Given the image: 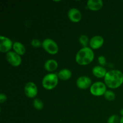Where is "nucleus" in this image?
Wrapping results in <instances>:
<instances>
[{
    "label": "nucleus",
    "mask_w": 123,
    "mask_h": 123,
    "mask_svg": "<svg viewBox=\"0 0 123 123\" xmlns=\"http://www.w3.org/2000/svg\"><path fill=\"white\" fill-rule=\"evenodd\" d=\"M104 81L109 88H118L123 84V73L118 70L109 71L105 76Z\"/></svg>",
    "instance_id": "obj_1"
},
{
    "label": "nucleus",
    "mask_w": 123,
    "mask_h": 123,
    "mask_svg": "<svg viewBox=\"0 0 123 123\" xmlns=\"http://www.w3.org/2000/svg\"><path fill=\"white\" fill-rule=\"evenodd\" d=\"M94 54L91 48L89 47L80 49L76 55V62L81 66L90 64L94 60Z\"/></svg>",
    "instance_id": "obj_2"
},
{
    "label": "nucleus",
    "mask_w": 123,
    "mask_h": 123,
    "mask_svg": "<svg viewBox=\"0 0 123 123\" xmlns=\"http://www.w3.org/2000/svg\"><path fill=\"white\" fill-rule=\"evenodd\" d=\"M58 77L55 73H48L44 76L42 80V86L47 90L55 88L58 84Z\"/></svg>",
    "instance_id": "obj_3"
},
{
    "label": "nucleus",
    "mask_w": 123,
    "mask_h": 123,
    "mask_svg": "<svg viewBox=\"0 0 123 123\" xmlns=\"http://www.w3.org/2000/svg\"><path fill=\"white\" fill-rule=\"evenodd\" d=\"M42 48L50 55H55L58 52L59 48L57 43L51 38H46L42 42Z\"/></svg>",
    "instance_id": "obj_4"
},
{
    "label": "nucleus",
    "mask_w": 123,
    "mask_h": 123,
    "mask_svg": "<svg viewBox=\"0 0 123 123\" xmlns=\"http://www.w3.org/2000/svg\"><path fill=\"white\" fill-rule=\"evenodd\" d=\"M106 91V85L102 82H96L90 87V92L94 96H104Z\"/></svg>",
    "instance_id": "obj_5"
},
{
    "label": "nucleus",
    "mask_w": 123,
    "mask_h": 123,
    "mask_svg": "<svg viewBox=\"0 0 123 123\" xmlns=\"http://www.w3.org/2000/svg\"><path fill=\"white\" fill-rule=\"evenodd\" d=\"M6 60L10 64L14 67H18L21 64L22 58L19 55L14 52L10 51L6 54Z\"/></svg>",
    "instance_id": "obj_6"
},
{
    "label": "nucleus",
    "mask_w": 123,
    "mask_h": 123,
    "mask_svg": "<svg viewBox=\"0 0 123 123\" xmlns=\"http://www.w3.org/2000/svg\"><path fill=\"white\" fill-rule=\"evenodd\" d=\"M24 92L28 98H32L36 97L38 93V88L36 84L32 82L26 83L24 87Z\"/></svg>",
    "instance_id": "obj_7"
},
{
    "label": "nucleus",
    "mask_w": 123,
    "mask_h": 123,
    "mask_svg": "<svg viewBox=\"0 0 123 123\" xmlns=\"http://www.w3.org/2000/svg\"><path fill=\"white\" fill-rule=\"evenodd\" d=\"M13 43L9 38L0 36V51L2 53H8L13 48Z\"/></svg>",
    "instance_id": "obj_8"
},
{
    "label": "nucleus",
    "mask_w": 123,
    "mask_h": 123,
    "mask_svg": "<svg viewBox=\"0 0 123 123\" xmlns=\"http://www.w3.org/2000/svg\"><path fill=\"white\" fill-rule=\"evenodd\" d=\"M92 80L89 77L82 76L78 78L76 80V85L81 90H85L91 87L92 85Z\"/></svg>",
    "instance_id": "obj_9"
},
{
    "label": "nucleus",
    "mask_w": 123,
    "mask_h": 123,
    "mask_svg": "<svg viewBox=\"0 0 123 123\" xmlns=\"http://www.w3.org/2000/svg\"><path fill=\"white\" fill-rule=\"evenodd\" d=\"M68 19L73 22H79L82 19V13L79 9L76 8H72L68 10L67 13Z\"/></svg>",
    "instance_id": "obj_10"
},
{
    "label": "nucleus",
    "mask_w": 123,
    "mask_h": 123,
    "mask_svg": "<svg viewBox=\"0 0 123 123\" xmlns=\"http://www.w3.org/2000/svg\"><path fill=\"white\" fill-rule=\"evenodd\" d=\"M104 38L101 36H95L90 40V48L92 49H98L103 46Z\"/></svg>",
    "instance_id": "obj_11"
},
{
    "label": "nucleus",
    "mask_w": 123,
    "mask_h": 123,
    "mask_svg": "<svg viewBox=\"0 0 123 123\" xmlns=\"http://www.w3.org/2000/svg\"><path fill=\"white\" fill-rule=\"evenodd\" d=\"M88 8L91 11H98L102 8L103 2L102 0H88L86 4Z\"/></svg>",
    "instance_id": "obj_12"
},
{
    "label": "nucleus",
    "mask_w": 123,
    "mask_h": 123,
    "mask_svg": "<svg viewBox=\"0 0 123 123\" xmlns=\"http://www.w3.org/2000/svg\"><path fill=\"white\" fill-rule=\"evenodd\" d=\"M58 67V62L56 60H53V59L47 60L44 65V67L45 70L49 72H54V71L57 69Z\"/></svg>",
    "instance_id": "obj_13"
},
{
    "label": "nucleus",
    "mask_w": 123,
    "mask_h": 123,
    "mask_svg": "<svg viewBox=\"0 0 123 123\" xmlns=\"http://www.w3.org/2000/svg\"><path fill=\"white\" fill-rule=\"evenodd\" d=\"M92 74L94 76L98 78H105L107 73V71L104 67L101 66H96L93 67L92 70Z\"/></svg>",
    "instance_id": "obj_14"
},
{
    "label": "nucleus",
    "mask_w": 123,
    "mask_h": 123,
    "mask_svg": "<svg viewBox=\"0 0 123 123\" xmlns=\"http://www.w3.org/2000/svg\"><path fill=\"white\" fill-rule=\"evenodd\" d=\"M13 49L14 52L18 54L20 56L24 55L26 52V49L24 44L19 42H15L13 43Z\"/></svg>",
    "instance_id": "obj_15"
},
{
    "label": "nucleus",
    "mask_w": 123,
    "mask_h": 123,
    "mask_svg": "<svg viewBox=\"0 0 123 123\" xmlns=\"http://www.w3.org/2000/svg\"><path fill=\"white\" fill-rule=\"evenodd\" d=\"M72 76V73L69 69L63 68L58 73V77L60 79L62 80H69Z\"/></svg>",
    "instance_id": "obj_16"
},
{
    "label": "nucleus",
    "mask_w": 123,
    "mask_h": 123,
    "mask_svg": "<svg viewBox=\"0 0 123 123\" xmlns=\"http://www.w3.org/2000/svg\"><path fill=\"white\" fill-rule=\"evenodd\" d=\"M79 43L83 48H86L88 47V45L90 44V40H89L88 36L86 35H82L80 36L79 38Z\"/></svg>",
    "instance_id": "obj_17"
},
{
    "label": "nucleus",
    "mask_w": 123,
    "mask_h": 123,
    "mask_svg": "<svg viewBox=\"0 0 123 123\" xmlns=\"http://www.w3.org/2000/svg\"><path fill=\"white\" fill-rule=\"evenodd\" d=\"M32 105L35 109L38 111L42 110L44 107V104H43V102L39 98H35L32 102Z\"/></svg>",
    "instance_id": "obj_18"
},
{
    "label": "nucleus",
    "mask_w": 123,
    "mask_h": 123,
    "mask_svg": "<svg viewBox=\"0 0 123 123\" xmlns=\"http://www.w3.org/2000/svg\"><path fill=\"white\" fill-rule=\"evenodd\" d=\"M104 97L108 101H113L115 98V94L111 90H107L104 94Z\"/></svg>",
    "instance_id": "obj_19"
},
{
    "label": "nucleus",
    "mask_w": 123,
    "mask_h": 123,
    "mask_svg": "<svg viewBox=\"0 0 123 123\" xmlns=\"http://www.w3.org/2000/svg\"><path fill=\"white\" fill-rule=\"evenodd\" d=\"M120 121V118L117 115H112L108 118L107 123H118Z\"/></svg>",
    "instance_id": "obj_20"
},
{
    "label": "nucleus",
    "mask_w": 123,
    "mask_h": 123,
    "mask_svg": "<svg viewBox=\"0 0 123 123\" xmlns=\"http://www.w3.org/2000/svg\"><path fill=\"white\" fill-rule=\"evenodd\" d=\"M31 44L32 47L36 48H40V46H42V42H41L39 40L34 38L31 40Z\"/></svg>",
    "instance_id": "obj_21"
},
{
    "label": "nucleus",
    "mask_w": 123,
    "mask_h": 123,
    "mask_svg": "<svg viewBox=\"0 0 123 123\" xmlns=\"http://www.w3.org/2000/svg\"><path fill=\"white\" fill-rule=\"evenodd\" d=\"M98 62L101 66H103L106 64V58L103 55H101L98 57Z\"/></svg>",
    "instance_id": "obj_22"
},
{
    "label": "nucleus",
    "mask_w": 123,
    "mask_h": 123,
    "mask_svg": "<svg viewBox=\"0 0 123 123\" xmlns=\"http://www.w3.org/2000/svg\"><path fill=\"white\" fill-rule=\"evenodd\" d=\"M7 100V96L6 94L3 93L0 94V103H3Z\"/></svg>",
    "instance_id": "obj_23"
},
{
    "label": "nucleus",
    "mask_w": 123,
    "mask_h": 123,
    "mask_svg": "<svg viewBox=\"0 0 123 123\" xmlns=\"http://www.w3.org/2000/svg\"><path fill=\"white\" fill-rule=\"evenodd\" d=\"M120 114L122 115V117H123V109H121V110H120Z\"/></svg>",
    "instance_id": "obj_24"
},
{
    "label": "nucleus",
    "mask_w": 123,
    "mask_h": 123,
    "mask_svg": "<svg viewBox=\"0 0 123 123\" xmlns=\"http://www.w3.org/2000/svg\"><path fill=\"white\" fill-rule=\"evenodd\" d=\"M120 123H123V117L120 118Z\"/></svg>",
    "instance_id": "obj_25"
}]
</instances>
